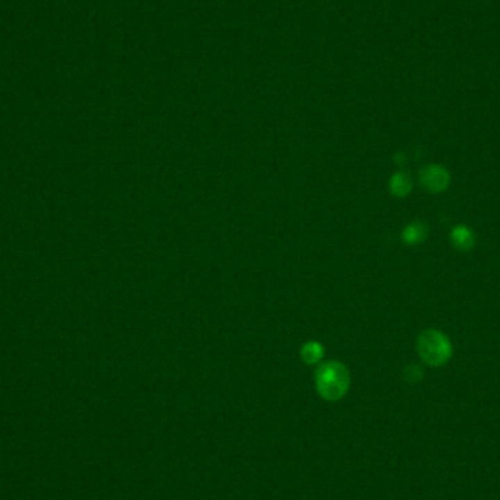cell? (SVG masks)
<instances>
[{
  "mask_svg": "<svg viewBox=\"0 0 500 500\" xmlns=\"http://www.w3.org/2000/svg\"><path fill=\"white\" fill-rule=\"evenodd\" d=\"M350 386L349 370L340 361H328L316 372V388L322 398L337 401L342 398Z\"/></svg>",
  "mask_w": 500,
  "mask_h": 500,
  "instance_id": "6da1fadb",
  "label": "cell"
},
{
  "mask_svg": "<svg viewBox=\"0 0 500 500\" xmlns=\"http://www.w3.org/2000/svg\"><path fill=\"white\" fill-rule=\"evenodd\" d=\"M419 353L430 366L447 363L452 354V345L442 332L430 329L424 331L419 338Z\"/></svg>",
  "mask_w": 500,
  "mask_h": 500,
  "instance_id": "7a4b0ae2",
  "label": "cell"
},
{
  "mask_svg": "<svg viewBox=\"0 0 500 500\" xmlns=\"http://www.w3.org/2000/svg\"><path fill=\"white\" fill-rule=\"evenodd\" d=\"M420 180L428 192L438 193L447 189L449 183V174L440 165H428L422 172Z\"/></svg>",
  "mask_w": 500,
  "mask_h": 500,
  "instance_id": "3957f363",
  "label": "cell"
},
{
  "mask_svg": "<svg viewBox=\"0 0 500 500\" xmlns=\"http://www.w3.org/2000/svg\"><path fill=\"white\" fill-rule=\"evenodd\" d=\"M427 238V226L420 221H415L407 226L402 231V239L408 244H417Z\"/></svg>",
  "mask_w": 500,
  "mask_h": 500,
  "instance_id": "277c9868",
  "label": "cell"
},
{
  "mask_svg": "<svg viewBox=\"0 0 500 500\" xmlns=\"http://www.w3.org/2000/svg\"><path fill=\"white\" fill-rule=\"evenodd\" d=\"M452 242L458 249L468 250L474 246L476 239H474V234H472V231L468 227L458 226L452 230Z\"/></svg>",
  "mask_w": 500,
  "mask_h": 500,
  "instance_id": "5b68a950",
  "label": "cell"
},
{
  "mask_svg": "<svg viewBox=\"0 0 500 500\" xmlns=\"http://www.w3.org/2000/svg\"><path fill=\"white\" fill-rule=\"evenodd\" d=\"M300 354H301V358L304 360V363L315 365L324 357V347L319 342H315V341L306 342L301 347Z\"/></svg>",
  "mask_w": 500,
  "mask_h": 500,
  "instance_id": "8992f818",
  "label": "cell"
},
{
  "mask_svg": "<svg viewBox=\"0 0 500 500\" xmlns=\"http://www.w3.org/2000/svg\"><path fill=\"white\" fill-rule=\"evenodd\" d=\"M389 188H391V192L397 197H406L411 190L410 177L404 173H397L392 176L391 182H389Z\"/></svg>",
  "mask_w": 500,
  "mask_h": 500,
  "instance_id": "52a82bcc",
  "label": "cell"
},
{
  "mask_svg": "<svg viewBox=\"0 0 500 500\" xmlns=\"http://www.w3.org/2000/svg\"><path fill=\"white\" fill-rule=\"evenodd\" d=\"M406 374L408 381H419L422 378V370L419 369V366H410L406 370Z\"/></svg>",
  "mask_w": 500,
  "mask_h": 500,
  "instance_id": "ba28073f",
  "label": "cell"
}]
</instances>
